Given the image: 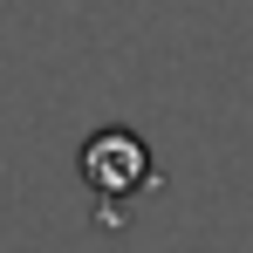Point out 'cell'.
Segmentation results:
<instances>
[{
	"instance_id": "cell-1",
	"label": "cell",
	"mask_w": 253,
	"mask_h": 253,
	"mask_svg": "<svg viewBox=\"0 0 253 253\" xmlns=\"http://www.w3.org/2000/svg\"><path fill=\"white\" fill-rule=\"evenodd\" d=\"M158 171H151V144L137 137V130H96L83 144V185L96 199H130V192H144Z\"/></svg>"
}]
</instances>
